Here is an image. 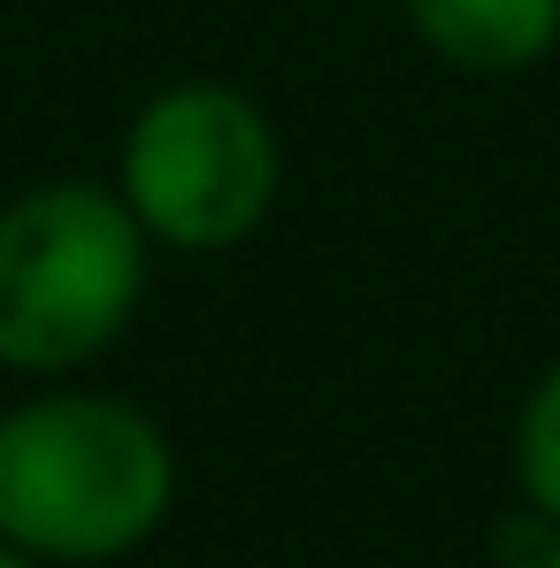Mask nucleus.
Returning <instances> with one entry per match:
<instances>
[{
	"mask_svg": "<svg viewBox=\"0 0 560 568\" xmlns=\"http://www.w3.org/2000/svg\"><path fill=\"white\" fill-rule=\"evenodd\" d=\"M546 568H560V546H553V561H546Z\"/></svg>",
	"mask_w": 560,
	"mask_h": 568,
	"instance_id": "nucleus-7",
	"label": "nucleus"
},
{
	"mask_svg": "<svg viewBox=\"0 0 560 568\" xmlns=\"http://www.w3.org/2000/svg\"><path fill=\"white\" fill-rule=\"evenodd\" d=\"M0 568H39V554H23V546H8V538H0Z\"/></svg>",
	"mask_w": 560,
	"mask_h": 568,
	"instance_id": "nucleus-6",
	"label": "nucleus"
},
{
	"mask_svg": "<svg viewBox=\"0 0 560 568\" xmlns=\"http://www.w3.org/2000/svg\"><path fill=\"white\" fill-rule=\"evenodd\" d=\"M515 476H522L530 515L560 523V362L530 384V399H522V423H515Z\"/></svg>",
	"mask_w": 560,
	"mask_h": 568,
	"instance_id": "nucleus-5",
	"label": "nucleus"
},
{
	"mask_svg": "<svg viewBox=\"0 0 560 568\" xmlns=\"http://www.w3.org/2000/svg\"><path fill=\"white\" fill-rule=\"evenodd\" d=\"M407 23L430 54L476 78H515L560 39V0H407Z\"/></svg>",
	"mask_w": 560,
	"mask_h": 568,
	"instance_id": "nucleus-4",
	"label": "nucleus"
},
{
	"mask_svg": "<svg viewBox=\"0 0 560 568\" xmlns=\"http://www.w3.org/2000/svg\"><path fill=\"white\" fill-rule=\"evenodd\" d=\"M284 185V146L269 115L231 85H170L139 108L123 146V200L146 239L185 254L238 246Z\"/></svg>",
	"mask_w": 560,
	"mask_h": 568,
	"instance_id": "nucleus-3",
	"label": "nucleus"
},
{
	"mask_svg": "<svg viewBox=\"0 0 560 568\" xmlns=\"http://www.w3.org/2000/svg\"><path fill=\"white\" fill-rule=\"evenodd\" d=\"M146 292V223L93 178L23 192L0 207V362L78 369L131 323Z\"/></svg>",
	"mask_w": 560,
	"mask_h": 568,
	"instance_id": "nucleus-2",
	"label": "nucleus"
},
{
	"mask_svg": "<svg viewBox=\"0 0 560 568\" xmlns=\"http://www.w3.org/2000/svg\"><path fill=\"white\" fill-rule=\"evenodd\" d=\"M177 499L170 438L108 392H54L0 415V538L93 568L162 530Z\"/></svg>",
	"mask_w": 560,
	"mask_h": 568,
	"instance_id": "nucleus-1",
	"label": "nucleus"
}]
</instances>
